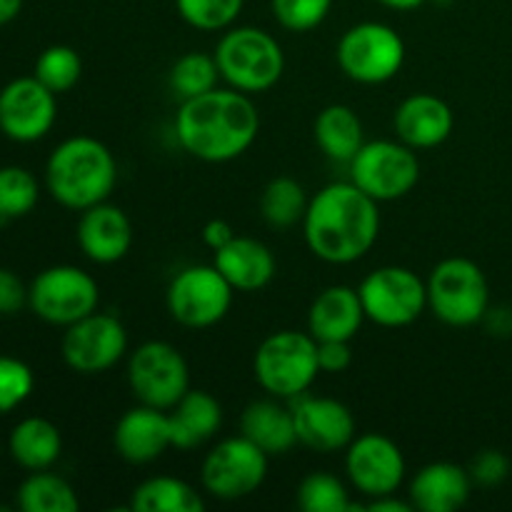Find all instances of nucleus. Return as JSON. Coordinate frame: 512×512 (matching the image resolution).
Segmentation results:
<instances>
[{
  "label": "nucleus",
  "mask_w": 512,
  "mask_h": 512,
  "mask_svg": "<svg viewBox=\"0 0 512 512\" xmlns=\"http://www.w3.org/2000/svg\"><path fill=\"white\" fill-rule=\"evenodd\" d=\"M305 243L315 258L350 265L370 253L380 233L378 200L350 183H330L308 203Z\"/></svg>",
  "instance_id": "1"
},
{
  "label": "nucleus",
  "mask_w": 512,
  "mask_h": 512,
  "mask_svg": "<svg viewBox=\"0 0 512 512\" xmlns=\"http://www.w3.org/2000/svg\"><path fill=\"white\" fill-rule=\"evenodd\" d=\"M175 133L185 153L205 163L240 158L260 133V113L248 93L210 90L180 103Z\"/></svg>",
  "instance_id": "2"
},
{
  "label": "nucleus",
  "mask_w": 512,
  "mask_h": 512,
  "mask_svg": "<svg viewBox=\"0 0 512 512\" xmlns=\"http://www.w3.org/2000/svg\"><path fill=\"white\" fill-rule=\"evenodd\" d=\"M45 183L60 205L83 213L110 198L118 183V163L105 143L75 135L50 153Z\"/></svg>",
  "instance_id": "3"
},
{
  "label": "nucleus",
  "mask_w": 512,
  "mask_h": 512,
  "mask_svg": "<svg viewBox=\"0 0 512 512\" xmlns=\"http://www.w3.org/2000/svg\"><path fill=\"white\" fill-rule=\"evenodd\" d=\"M255 380L273 398H298L308 393L320 373L318 340L310 333L280 330L255 350Z\"/></svg>",
  "instance_id": "4"
},
{
  "label": "nucleus",
  "mask_w": 512,
  "mask_h": 512,
  "mask_svg": "<svg viewBox=\"0 0 512 512\" xmlns=\"http://www.w3.org/2000/svg\"><path fill=\"white\" fill-rule=\"evenodd\" d=\"M220 78L240 93L270 90L285 70V55L278 40L260 28H233L215 48Z\"/></svg>",
  "instance_id": "5"
},
{
  "label": "nucleus",
  "mask_w": 512,
  "mask_h": 512,
  "mask_svg": "<svg viewBox=\"0 0 512 512\" xmlns=\"http://www.w3.org/2000/svg\"><path fill=\"white\" fill-rule=\"evenodd\" d=\"M428 305L453 328H470L488 313L490 285L483 268L468 258H445L428 278Z\"/></svg>",
  "instance_id": "6"
},
{
  "label": "nucleus",
  "mask_w": 512,
  "mask_h": 512,
  "mask_svg": "<svg viewBox=\"0 0 512 512\" xmlns=\"http://www.w3.org/2000/svg\"><path fill=\"white\" fill-rule=\"evenodd\" d=\"M350 180L378 203L405 198L420 180V160L410 145L373 140L350 160Z\"/></svg>",
  "instance_id": "7"
},
{
  "label": "nucleus",
  "mask_w": 512,
  "mask_h": 512,
  "mask_svg": "<svg viewBox=\"0 0 512 512\" xmlns=\"http://www.w3.org/2000/svg\"><path fill=\"white\" fill-rule=\"evenodd\" d=\"M405 63V43L390 25L358 23L338 43V65L350 80L363 85L388 83Z\"/></svg>",
  "instance_id": "8"
},
{
  "label": "nucleus",
  "mask_w": 512,
  "mask_h": 512,
  "mask_svg": "<svg viewBox=\"0 0 512 512\" xmlns=\"http://www.w3.org/2000/svg\"><path fill=\"white\" fill-rule=\"evenodd\" d=\"M365 318L383 328H405L428 308V285L410 268L385 265L373 270L358 288Z\"/></svg>",
  "instance_id": "9"
},
{
  "label": "nucleus",
  "mask_w": 512,
  "mask_h": 512,
  "mask_svg": "<svg viewBox=\"0 0 512 512\" xmlns=\"http://www.w3.org/2000/svg\"><path fill=\"white\" fill-rule=\"evenodd\" d=\"M100 290L90 273L75 265H53L33 280L28 305L40 320L53 325H73L98 310Z\"/></svg>",
  "instance_id": "10"
},
{
  "label": "nucleus",
  "mask_w": 512,
  "mask_h": 512,
  "mask_svg": "<svg viewBox=\"0 0 512 512\" xmlns=\"http://www.w3.org/2000/svg\"><path fill=\"white\" fill-rule=\"evenodd\" d=\"M128 385L143 405L170 410L190 390L188 363L175 345L150 340L130 355Z\"/></svg>",
  "instance_id": "11"
},
{
  "label": "nucleus",
  "mask_w": 512,
  "mask_h": 512,
  "mask_svg": "<svg viewBox=\"0 0 512 512\" xmlns=\"http://www.w3.org/2000/svg\"><path fill=\"white\" fill-rule=\"evenodd\" d=\"M168 313L185 328H210L228 315L233 285L215 265H193L180 270L168 288Z\"/></svg>",
  "instance_id": "12"
},
{
  "label": "nucleus",
  "mask_w": 512,
  "mask_h": 512,
  "mask_svg": "<svg viewBox=\"0 0 512 512\" xmlns=\"http://www.w3.org/2000/svg\"><path fill=\"white\" fill-rule=\"evenodd\" d=\"M268 458L245 435L223 440L205 455L203 488L218 500L248 498L268 478Z\"/></svg>",
  "instance_id": "13"
},
{
  "label": "nucleus",
  "mask_w": 512,
  "mask_h": 512,
  "mask_svg": "<svg viewBox=\"0 0 512 512\" xmlns=\"http://www.w3.org/2000/svg\"><path fill=\"white\" fill-rule=\"evenodd\" d=\"M128 350V333L115 315L90 313L68 325L63 335V358L68 368L98 375L113 368Z\"/></svg>",
  "instance_id": "14"
},
{
  "label": "nucleus",
  "mask_w": 512,
  "mask_h": 512,
  "mask_svg": "<svg viewBox=\"0 0 512 512\" xmlns=\"http://www.w3.org/2000/svg\"><path fill=\"white\" fill-rule=\"evenodd\" d=\"M345 473L368 498L393 495L405 480L403 450L380 433L355 435L345 455Z\"/></svg>",
  "instance_id": "15"
},
{
  "label": "nucleus",
  "mask_w": 512,
  "mask_h": 512,
  "mask_svg": "<svg viewBox=\"0 0 512 512\" xmlns=\"http://www.w3.org/2000/svg\"><path fill=\"white\" fill-rule=\"evenodd\" d=\"M58 103L38 78H18L0 90V130L15 143H35L53 128Z\"/></svg>",
  "instance_id": "16"
},
{
  "label": "nucleus",
  "mask_w": 512,
  "mask_h": 512,
  "mask_svg": "<svg viewBox=\"0 0 512 512\" xmlns=\"http://www.w3.org/2000/svg\"><path fill=\"white\" fill-rule=\"evenodd\" d=\"M298 443L315 453H338L355 438V418L350 408L333 398L298 395L293 408Z\"/></svg>",
  "instance_id": "17"
},
{
  "label": "nucleus",
  "mask_w": 512,
  "mask_h": 512,
  "mask_svg": "<svg viewBox=\"0 0 512 512\" xmlns=\"http://www.w3.org/2000/svg\"><path fill=\"white\" fill-rule=\"evenodd\" d=\"M115 450L123 460L133 465H148L158 460L168 448H173L168 410L150 408L140 403L118 420L113 433Z\"/></svg>",
  "instance_id": "18"
},
{
  "label": "nucleus",
  "mask_w": 512,
  "mask_h": 512,
  "mask_svg": "<svg viewBox=\"0 0 512 512\" xmlns=\"http://www.w3.org/2000/svg\"><path fill=\"white\" fill-rule=\"evenodd\" d=\"M78 245L93 263L110 265L128 255L133 245V225L118 205L98 203L83 210L78 223Z\"/></svg>",
  "instance_id": "19"
},
{
  "label": "nucleus",
  "mask_w": 512,
  "mask_h": 512,
  "mask_svg": "<svg viewBox=\"0 0 512 512\" xmlns=\"http://www.w3.org/2000/svg\"><path fill=\"white\" fill-rule=\"evenodd\" d=\"M453 128V110L438 95L415 93L395 110V133L413 150L438 148L450 138Z\"/></svg>",
  "instance_id": "20"
},
{
  "label": "nucleus",
  "mask_w": 512,
  "mask_h": 512,
  "mask_svg": "<svg viewBox=\"0 0 512 512\" xmlns=\"http://www.w3.org/2000/svg\"><path fill=\"white\" fill-rule=\"evenodd\" d=\"M365 320L363 303L355 288L348 285H330L308 310V333L318 343L323 340H353L360 333Z\"/></svg>",
  "instance_id": "21"
},
{
  "label": "nucleus",
  "mask_w": 512,
  "mask_h": 512,
  "mask_svg": "<svg viewBox=\"0 0 512 512\" xmlns=\"http://www.w3.org/2000/svg\"><path fill=\"white\" fill-rule=\"evenodd\" d=\"M470 490V470L455 463H430L410 483V503L423 512H455L468 503Z\"/></svg>",
  "instance_id": "22"
},
{
  "label": "nucleus",
  "mask_w": 512,
  "mask_h": 512,
  "mask_svg": "<svg viewBox=\"0 0 512 512\" xmlns=\"http://www.w3.org/2000/svg\"><path fill=\"white\" fill-rule=\"evenodd\" d=\"M215 268L240 293L263 290L275 275V255L265 243L235 235L225 248L215 250Z\"/></svg>",
  "instance_id": "23"
},
{
  "label": "nucleus",
  "mask_w": 512,
  "mask_h": 512,
  "mask_svg": "<svg viewBox=\"0 0 512 512\" xmlns=\"http://www.w3.org/2000/svg\"><path fill=\"white\" fill-rule=\"evenodd\" d=\"M170 415V430H173V448L190 450L208 443L223 423V408L218 398L208 390H188L173 408Z\"/></svg>",
  "instance_id": "24"
},
{
  "label": "nucleus",
  "mask_w": 512,
  "mask_h": 512,
  "mask_svg": "<svg viewBox=\"0 0 512 512\" xmlns=\"http://www.w3.org/2000/svg\"><path fill=\"white\" fill-rule=\"evenodd\" d=\"M240 435L258 445L268 455H285L298 443L293 410L275 400H255L243 410Z\"/></svg>",
  "instance_id": "25"
},
{
  "label": "nucleus",
  "mask_w": 512,
  "mask_h": 512,
  "mask_svg": "<svg viewBox=\"0 0 512 512\" xmlns=\"http://www.w3.org/2000/svg\"><path fill=\"white\" fill-rule=\"evenodd\" d=\"M315 143L335 163H350L363 148V123L350 105L335 103L318 113L313 125Z\"/></svg>",
  "instance_id": "26"
},
{
  "label": "nucleus",
  "mask_w": 512,
  "mask_h": 512,
  "mask_svg": "<svg viewBox=\"0 0 512 512\" xmlns=\"http://www.w3.org/2000/svg\"><path fill=\"white\" fill-rule=\"evenodd\" d=\"M60 430L45 418H25L10 433V455L25 470H48L60 458Z\"/></svg>",
  "instance_id": "27"
},
{
  "label": "nucleus",
  "mask_w": 512,
  "mask_h": 512,
  "mask_svg": "<svg viewBox=\"0 0 512 512\" xmlns=\"http://www.w3.org/2000/svg\"><path fill=\"white\" fill-rule=\"evenodd\" d=\"M133 512H203L205 500L198 490L180 478L158 475L148 478L130 495Z\"/></svg>",
  "instance_id": "28"
},
{
  "label": "nucleus",
  "mask_w": 512,
  "mask_h": 512,
  "mask_svg": "<svg viewBox=\"0 0 512 512\" xmlns=\"http://www.w3.org/2000/svg\"><path fill=\"white\" fill-rule=\"evenodd\" d=\"M18 505L23 512H75L80 508L75 490L53 473L35 470L18 490Z\"/></svg>",
  "instance_id": "29"
},
{
  "label": "nucleus",
  "mask_w": 512,
  "mask_h": 512,
  "mask_svg": "<svg viewBox=\"0 0 512 512\" xmlns=\"http://www.w3.org/2000/svg\"><path fill=\"white\" fill-rule=\"evenodd\" d=\"M308 203L310 200L303 185L288 175H280L265 185L263 195H260V213H263L265 223L273 228H293L305 218Z\"/></svg>",
  "instance_id": "30"
},
{
  "label": "nucleus",
  "mask_w": 512,
  "mask_h": 512,
  "mask_svg": "<svg viewBox=\"0 0 512 512\" xmlns=\"http://www.w3.org/2000/svg\"><path fill=\"white\" fill-rule=\"evenodd\" d=\"M218 78L220 68L215 55L190 50L183 58L175 60L173 70H170V90L180 100H190L218 88Z\"/></svg>",
  "instance_id": "31"
},
{
  "label": "nucleus",
  "mask_w": 512,
  "mask_h": 512,
  "mask_svg": "<svg viewBox=\"0 0 512 512\" xmlns=\"http://www.w3.org/2000/svg\"><path fill=\"white\" fill-rule=\"evenodd\" d=\"M80 73H83V60L70 45H50L35 63V78L55 95L68 93L80 80Z\"/></svg>",
  "instance_id": "32"
},
{
  "label": "nucleus",
  "mask_w": 512,
  "mask_h": 512,
  "mask_svg": "<svg viewBox=\"0 0 512 512\" xmlns=\"http://www.w3.org/2000/svg\"><path fill=\"white\" fill-rule=\"evenodd\" d=\"M38 180L18 165L0 168V220L23 218L38 203Z\"/></svg>",
  "instance_id": "33"
},
{
  "label": "nucleus",
  "mask_w": 512,
  "mask_h": 512,
  "mask_svg": "<svg viewBox=\"0 0 512 512\" xmlns=\"http://www.w3.org/2000/svg\"><path fill=\"white\" fill-rule=\"evenodd\" d=\"M298 505L305 512H348L353 503L348 498V490L335 475L330 473H310L298 485Z\"/></svg>",
  "instance_id": "34"
},
{
  "label": "nucleus",
  "mask_w": 512,
  "mask_h": 512,
  "mask_svg": "<svg viewBox=\"0 0 512 512\" xmlns=\"http://www.w3.org/2000/svg\"><path fill=\"white\" fill-rule=\"evenodd\" d=\"M245 0H175L180 18L198 30H223L235 23Z\"/></svg>",
  "instance_id": "35"
},
{
  "label": "nucleus",
  "mask_w": 512,
  "mask_h": 512,
  "mask_svg": "<svg viewBox=\"0 0 512 512\" xmlns=\"http://www.w3.org/2000/svg\"><path fill=\"white\" fill-rule=\"evenodd\" d=\"M333 0H273V15L285 30L308 33L328 18Z\"/></svg>",
  "instance_id": "36"
},
{
  "label": "nucleus",
  "mask_w": 512,
  "mask_h": 512,
  "mask_svg": "<svg viewBox=\"0 0 512 512\" xmlns=\"http://www.w3.org/2000/svg\"><path fill=\"white\" fill-rule=\"evenodd\" d=\"M33 370L18 358L0 355V413H10L33 393Z\"/></svg>",
  "instance_id": "37"
},
{
  "label": "nucleus",
  "mask_w": 512,
  "mask_h": 512,
  "mask_svg": "<svg viewBox=\"0 0 512 512\" xmlns=\"http://www.w3.org/2000/svg\"><path fill=\"white\" fill-rule=\"evenodd\" d=\"M510 475V460L500 450H483L470 465V478L480 485H500Z\"/></svg>",
  "instance_id": "38"
},
{
  "label": "nucleus",
  "mask_w": 512,
  "mask_h": 512,
  "mask_svg": "<svg viewBox=\"0 0 512 512\" xmlns=\"http://www.w3.org/2000/svg\"><path fill=\"white\" fill-rule=\"evenodd\" d=\"M28 303V288L8 268H0V315H15Z\"/></svg>",
  "instance_id": "39"
},
{
  "label": "nucleus",
  "mask_w": 512,
  "mask_h": 512,
  "mask_svg": "<svg viewBox=\"0 0 512 512\" xmlns=\"http://www.w3.org/2000/svg\"><path fill=\"white\" fill-rule=\"evenodd\" d=\"M353 363V350L348 340H323L318 343L320 373H345Z\"/></svg>",
  "instance_id": "40"
},
{
  "label": "nucleus",
  "mask_w": 512,
  "mask_h": 512,
  "mask_svg": "<svg viewBox=\"0 0 512 512\" xmlns=\"http://www.w3.org/2000/svg\"><path fill=\"white\" fill-rule=\"evenodd\" d=\"M235 238V230L225 220H210L203 228V240L210 250H220Z\"/></svg>",
  "instance_id": "41"
},
{
  "label": "nucleus",
  "mask_w": 512,
  "mask_h": 512,
  "mask_svg": "<svg viewBox=\"0 0 512 512\" xmlns=\"http://www.w3.org/2000/svg\"><path fill=\"white\" fill-rule=\"evenodd\" d=\"M395 495V493H393ZM393 495H383V498H373V503L368 505L370 512H413V503H403V500L393 498Z\"/></svg>",
  "instance_id": "42"
},
{
  "label": "nucleus",
  "mask_w": 512,
  "mask_h": 512,
  "mask_svg": "<svg viewBox=\"0 0 512 512\" xmlns=\"http://www.w3.org/2000/svg\"><path fill=\"white\" fill-rule=\"evenodd\" d=\"M20 8H23V0H0V25L18 18Z\"/></svg>",
  "instance_id": "43"
},
{
  "label": "nucleus",
  "mask_w": 512,
  "mask_h": 512,
  "mask_svg": "<svg viewBox=\"0 0 512 512\" xmlns=\"http://www.w3.org/2000/svg\"><path fill=\"white\" fill-rule=\"evenodd\" d=\"M383 3L385 8H393V10H415L425 3V0H378Z\"/></svg>",
  "instance_id": "44"
}]
</instances>
